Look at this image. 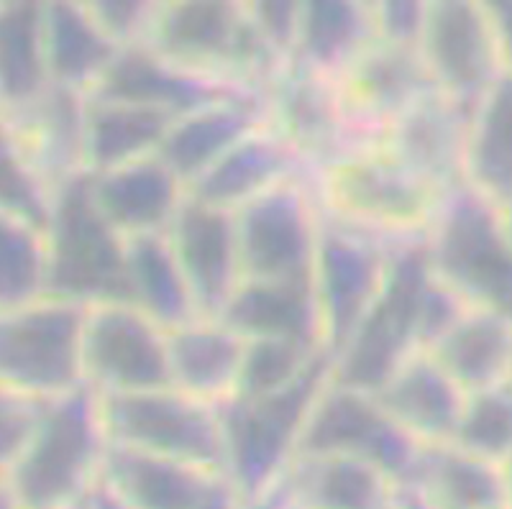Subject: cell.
<instances>
[{
    "label": "cell",
    "mask_w": 512,
    "mask_h": 509,
    "mask_svg": "<svg viewBox=\"0 0 512 509\" xmlns=\"http://www.w3.org/2000/svg\"><path fill=\"white\" fill-rule=\"evenodd\" d=\"M336 356L320 351L290 387L267 397H228L218 405L223 430V474L244 507L267 497L297 456L315 400L331 382Z\"/></svg>",
    "instance_id": "1"
},
{
    "label": "cell",
    "mask_w": 512,
    "mask_h": 509,
    "mask_svg": "<svg viewBox=\"0 0 512 509\" xmlns=\"http://www.w3.org/2000/svg\"><path fill=\"white\" fill-rule=\"evenodd\" d=\"M108 451L100 397L90 387L47 400L34 435L3 481L21 509L80 507Z\"/></svg>",
    "instance_id": "2"
},
{
    "label": "cell",
    "mask_w": 512,
    "mask_h": 509,
    "mask_svg": "<svg viewBox=\"0 0 512 509\" xmlns=\"http://www.w3.org/2000/svg\"><path fill=\"white\" fill-rule=\"evenodd\" d=\"M47 297L82 307L131 302L126 238L103 218L90 172L54 190L47 228Z\"/></svg>",
    "instance_id": "3"
},
{
    "label": "cell",
    "mask_w": 512,
    "mask_h": 509,
    "mask_svg": "<svg viewBox=\"0 0 512 509\" xmlns=\"http://www.w3.org/2000/svg\"><path fill=\"white\" fill-rule=\"evenodd\" d=\"M425 249L433 277L469 307L512 318V236L502 208L459 185L438 205Z\"/></svg>",
    "instance_id": "4"
},
{
    "label": "cell",
    "mask_w": 512,
    "mask_h": 509,
    "mask_svg": "<svg viewBox=\"0 0 512 509\" xmlns=\"http://www.w3.org/2000/svg\"><path fill=\"white\" fill-rule=\"evenodd\" d=\"M433 272L423 241L405 243L390 254L382 290L333 364V382L359 392H379L420 348L425 297Z\"/></svg>",
    "instance_id": "5"
},
{
    "label": "cell",
    "mask_w": 512,
    "mask_h": 509,
    "mask_svg": "<svg viewBox=\"0 0 512 509\" xmlns=\"http://www.w3.org/2000/svg\"><path fill=\"white\" fill-rule=\"evenodd\" d=\"M88 307L41 297L0 313V384L31 400H57L85 384Z\"/></svg>",
    "instance_id": "6"
},
{
    "label": "cell",
    "mask_w": 512,
    "mask_h": 509,
    "mask_svg": "<svg viewBox=\"0 0 512 509\" xmlns=\"http://www.w3.org/2000/svg\"><path fill=\"white\" fill-rule=\"evenodd\" d=\"M323 195L333 220L356 231L423 236L446 197L374 146L331 159L323 172Z\"/></svg>",
    "instance_id": "7"
},
{
    "label": "cell",
    "mask_w": 512,
    "mask_h": 509,
    "mask_svg": "<svg viewBox=\"0 0 512 509\" xmlns=\"http://www.w3.org/2000/svg\"><path fill=\"white\" fill-rule=\"evenodd\" d=\"M98 397L113 446L223 471V430L213 402L175 387Z\"/></svg>",
    "instance_id": "8"
},
{
    "label": "cell",
    "mask_w": 512,
    "mask_h": 509,
    "mask_svg": "<svg viewBox=\"0 0 512 509\" xmlns=\"http://www.w3.org/2000/svg\"><path fill=\"white\" fill-rule=\"evenodd\" d=\"M146 44L180 67L241 85L274 59L246 6L226 0L164 3Z\"/></svg>",
    "instance_id": "9"
},
{
    "label": "cell",
    "mask_w": 512,
    "mask_h": 509,
    "mask_svg": "<svg viewBox=\"0 0 512 509\" xmlns=\"http://www.w3.org/2000/svg\"><path fill=\"white\" fill-rule=\"evenodd\" d=\"M420 448L418 440L379 407L374 394L344 387L331 376L300 435L297 456L356 458L377 466L400 486Z\"/></svg>",
    "instance_id": "10"
},
{
    "label": "cell",
    "mask_w": 512,
    "mask_h": 509,
    "mask_svg": "<svg viewBox=\"0 0 512 509\" xmlns=\"http://www.w3.org/2000/svg\"><path fill=\"white\" fill-rule=\"evenodd\" d=\"M418 49L433 87L469 113L505 75L500 39L487 0L428 3Z\"/></svg>",
    "instance_id": "11"
},
{
    "label": "cell",
    "mask_w": 512,
    "mask_h": 509,
    "mask_svg": "<svg viewBox=\"0 0 512 509\" xmlns=\"http://www.w3.org/2000/svg\"><path fill=\"white\" fill-rule=\"evenodd\" d=\"M236 231L241 282H313L320 220L295 177L236 210Z\"/></svg>",
    "instance_id": "12"
},
{
    "label": "cell",
    "mask_w": 512,
    "mask_h": 509,
    "mask_svg": "<svg viewBox=\"0 0 512 509\" xmlns=\"http://www.w3.org/2000/svg\"><path fill=\"white\" fill-rule=\"evenodd\" d=\"M85 384L98 394H136L172 387L167 330L131 302L88 307Z\"/></svg>",
    "instance_id": "13"
},
{
    "label": "cell",
    "mask_w": 512,
    "mask_h": 509,
    "mask_svg": "<svg viewBox=\"0 0 512 509\" xmlns=\"http://www.w3.org/2000/svg\"><path fill=\"white\" fill-rule=\"evenodd\" d=\"M390 267V254L364 231L346 223H320L313 287L326 348L338 356L369 313Z\"/></svg>",
    "instance_id": "14"
},
{
    "label": "cell",
    "mask_w": 512,
    "mask_h": 509,
    "mask_svg": "<svg viewBox=\"0 0 512 509\" xmlns=\"http://www.w3.org/2000/svg\"><path fill=\"white\" fill-rule=\"evenodd\" d=\"M88 98L141 105L182 118L210 105L259 98V95L251 90V85L187 70L169 62L149 44H134L118 49L116 59L100 77L98 85L90 90Z\"/></svg>",
    "instance_id": "15"
},
{
    "label": "cell",
    "mask_w": 512,
    "mask_h": 509,
    "mask_svg": "<svg viewBox=\"0 0 512 509\" xmlns=\"http://www.w3.org/2000/svg\"><path fill=\"white\" fill-rule=\"evenodd\" d=\"M100 479L131 509H244L223 471L113 443L105 451Z\"/></svg>",
    "instance_id": "16"
},
{
    "label": "cell",
    "mask_w": 512,
    "mask_h": 509,
    "mask_svg": "<svg viewBox=\"0 0 512 509\" xmlns=\"http://www.w3.org/2000/svg\"><path fill=\"white\" fill-rule=\"evenodd\" d=\"M192 300L203 320H216L241 284L236 213L187 195L167 228Z\"/></svg>",
    "instance_id": "17"
},
{
    "label": "cell",
    "mask_w": 512,
    "mask_h": 509,
    "mask_svg": "<svg viewBox=\"0 0 512 509\" xmlns=\"http://www.w3.org/2000/svg\"><path fill=\"white\" fill-rule=\"evenodd\" d=\"M333 82L346 123L377 128L379 134L436 90L418 47L382 39H374Z\"/></svg>",
    "instance_id": "18"
},
{
    "label": "cell",
    "mask_w": 512,
    "mask_h": 509,
    "mask_svg": "<svg viewBox=\"0 0 512 509\" xmlns=\"http://www.w3.org/2000/svg\"><path fill=\"white\" fill-rule=\"evenodd\" d=\"M469 116V110L433 90L384 128L377 149L446 195L464 185Z\"/></svg>",
    "instance_id": "19"
},
{
    "label": "cell",
    "mask_w": 512,
    "mask_h": 509,
    "mask_svg": "<svg viewBox=\"0 0 512 509\" xmlns=\"http://www.w3.org/2000/svg\"><path fill=\"white\" fill-rule=\"evenodd\" d=\"M400 499L410 509H512L505 466L451 443L420 448Z\"/></svg>",
    "instance_id": "20"
},
{
    "label": "cell",
    "mask_w": 512,
    "mask_h": 509,
    "mask_svg": "<svg viewBox=\"0 0 512 509\" xmlns=\"http://www.w3.org/2000/svg\"><path fill=\"white\" fill-rule=\"evenodd\" d=\"M90 192L123 238L167 233L187 197L185 182L157 154L108 172H90Z\"/></svg>",
    "instance_id": "21"
},
{
    "label": "cell",
    "mask_w": 512,
    "mask_h": 509,
    "mask_svg": "<svg viewBox=\"0 0 512 509\" xmlns=\"http://www.w3.org/2000/svg\"><path fill=\"white\" fill-rule=\"evenodd\" d=\"M244 341L274 338L323 351V318L313 282H262L244 279L218 315Z\"/></svg>",
    "instance_id": "22"
},
{
    "label": "cell",
    "mask_w": 512,
    "mask_h": 509,
    "mask_svg": "<svg viewBox=\"0 0 512 509\" xmlns=\"http://www.w3.org/2000/svg\"><path fill=\"white\" fill-rule=\"evenodd\" d=\"M374 400L420 446H443L454 440L466 392L431 359V353L418 351L374 392Z\"/></svg>",
    "instance_id": "23"
},
{
    "label": "cell",
    "mask_w": 512,
    "mask_h": 509,
    "mask_svg": "<svg viewBox=\"0 0 512 509\" xmlns=\"http://www.w3.org/2000/svg\"><path fill=\"white\" fill-rule=\"evenodd\" d=\"M8 116V113H6ZM26 154L52 192L85 169L88 95L52 85L34 105L13 113Z\"/></svg>",
    "instance_id": "24"
},
{
    "label": "cell",
    "mask_w": 512,
    "mask_h": 509,
    "mask_svg": "<svg viewBox=\"0 0 512 509\" xmlns=\"http://www.w3.org/2000/svg\"><path fill=\"white\" fill-rule=\"evenodd\" d=\"M295 509H395L400 486L356 458L297 456L274 486Z\"/></svg>",
    "instance_id": "25"
},
{
    "label": "cell",
    "mask_w": 512,
    "mask_h": 509,
    "mask_svg": "<svg viewBox=\"0 0 512 509\" xmlns=\"http://www.w3.org/2000/svg\"><path fill=\"white\" fill-rule=\"evenodd\" d=\"M267 126L259 98L210 105L172 123L157 157L190 187L246 136Z\"/></svg>",
    "instance_id": "26"
},
{
    "label": "cell",
    "mask_w": 512,
    "mask_h": 509,
    "mask_svg": "<svg viewBox=\"0 0 512 509\" xmlns=\"http://www.w3.org/2000/svg\"><path fill=\"white\" fill-rule=\"evenodd\" d=\"M297 159V151L277 131L264 126L233 146L200 180L192 182L187 195L236 213L254 197L290 180Z\"/></svg>",
    "instance_id": "27"
},
{
    "label": "cell",
    "mask_w": 512,
    "mask_h": 509,
    "mask_svg": "<svg viewBox=\"0 0 512 509\" xmlns=\"http://www.w3.org/2000/svg\"><path fill=\"white\" fill-rule=\"evenodd\" d=\"M428 353L466 394L500 387L512 382V318L466 307Z\"/></svg>",
    "instance_id": "28"
},
{
    "label": "cell",
    "mask_w": 512,
    "mask_h": 509,
    "mask_svg": "<svg viewBox=\"0 0 512 509\" xmlns=\"http://www.w3.org/2000/svg\"><path fill=\"white\" fill-rule=\"evenodd\" d=\"M172 387L221 405L236 387L246 341L218 320H192L167 330Z\"/></svg>",
    "instance_id": "29"
},
{
    "label": "cell",
    "mask_w": 512,
    "mask_h": 509,
    "mask_svg": "<svg viewBox=\"0 0 512 509\" xmlns=\"http://www.w3.org/2000/svg\"><path fill=\"white\" fill-rule=\"evenodd\" d=\"M377 39L374 6L351 0H308L295 41L297 72L336 80Z\"/></svg>",
    "instance_id": "30"
},
{
    "label": "cell",
    "mask_w": 512,
    "mask_h": 509,
    "mask_svg": "<svg viewBox=\"0 0 512 509\" xmlns=\"http://www.w3.org/2000/svg\"><path fill=\"white\" fill-rule=\"evenodd\" d=\"M44 49L52 85L88 95L121 47L95 24L88 3L49 0L44 3Z\"/></svg>",
    "instance_id": "31"
},
{
    "label": "cell",
    "mask_w": 512,
    "mask_h": 509,
    "mask_svg": "<svg viewBox=\"0 0 512 509\" xmlns=\"http://www.w3.org/2000/svg\"><path fill=\"white\" fill-rule=\"evenodd\" d=\"M464 185L505 208L512 200V75L505 72L474 105L466 131Z\"/></svg>",
    "instance_id": "32"
},
{
    "label": "cell",
    "mask_w": 512,
    "mask_h": 509,
    "mask_svg": "<svg viewBox=\"0 0 512 509\" xmlns=\"http://www.w3.org/2000/svg\"><path fill=\"white\" fill-rule=\"evenodd\" d=\"M49 87L44 3L0 0V110L21 113Z\"/></svg>",
    "instance_id": "33"
},
{
    "label": "cell",
    "mask_w": 512,
    "mask_h": 509,
    "mask_svg": "<svg viewBox=\"0 0 512 509\" xmlns=\"http://www.w3.org/2000/svg\"><path fill=\"white\" fill-rule=\"evenodd\" d=\"M175 121L162 110L88 98L85 169L98 174L154 157Z\"/></svg>",
    "instance_id": "34"
},
{
    "label": "cell",
    "mask_w": 512,
    "mask_h": 509,
    "mask_svg": "<svg viewBox=\"0 0 512 509\" xmlns=\"http://www.w3.org/2000/svg\"><path fill=\"white\" fill-rule=\"evenodd\" d=\"M126 264L131 305L139 307L154 323L172 330L200 320L167 233L126 238Z\"/></svg>",
    "instance_id": "35"
},
{
    "label": "cell",
    "mask_w": 512,
    "mask_h": 509,
    "mask_svg": "<svg viewBox=\"0 0 512 509\" xmlns=\"http://www.w3.org/2000/svg\"><path fill=\"white\" fill-rule=\"evenodd\" d=\"M272 116L277 134L297 151V157L323 154L326 164L336 157L333 149L349 126L336 82L308 72H295L277 87Z\"/></svg>",
    "instance_id": "36"
},
{
    "label": "cell",
    "mask_w": 512,
    "mask_h": 509,
    "mask_svg": "<svg viewBox=\"0 0 512 509\" xmlns=\"http://www.w3.org/2000/svg\"><path fill=\"white\" fill-rule=\"evenodd\" d=\"M47 297L44 228L0 213V313Z\"/></svg>",
    "instance_id": "37"
},
{
    "label": "cell",
    "mask_w": 512,
    "mask_h": 509,
    "mask_svg": "<svg viewBox=\"0 0 512 509\" xmlns=\"http://www.w3.org/2000/svg\"><path fill=\"white\" fill-rule=\"evenodd\" d=\"M52 187L36 172L11 118L0 110V213L47 228Z\"/></svg>",
    "instance_id": "38"
},
{
    "label": "cell",
    "mask_w": 512,
    "mask_h": 509,
    "mask_svg": "<svg viewBox=\"0 0 512 509\" xmlns=\"http://www.w3.org/2000/svg\"><path fill=\"white\" fill-rule=\"evenodd\" d=\"M451 446L505 466L512 458V382L466 394Z\"/></svg>",
    "instance_id": "39"
},
{
    "label": "cell",
    "mask_w": 512,
    "mask_h": 509,
    "mask_svg": "<svg viewBox=\"0 0 512 509\" xmlns=\"http://www.w3.org/2000/svg\"><path fill=\"white\" fill-rule=\"evenodd\" d=\"M318 353L320 351H310V348L290 341H274V338L246 341L231 397L251 400V397H267V394L290 387L297 376L313 364Z\"/></svg>",
    "instance_id": "40"
},
{
    "label": "cell",
    "mask_w": 512,
    "mask_h": 509,
    "mask_svg": "<svg viewBox=\"0 0 512 509\" xmlns=\"http://www.w3.org/2000/svg\"><path fill=\"white\" fill-rule=\"evenodd\" d=\"M90 16L103 29V34L118 44V47H134L146 44L152 34L154 18H157L159 3L146 0H95L88 3Z\"/></svg>",
    "instance_id": "41"
},
{
    "label": "cell",
    "mask_w": 512,
    "mask_h": 509,
    "mask_svg": "<svg viewBox=\"0 0 512 509\" xmlns=\"http://www.w3.org/2000/svg\"><path fill=\"white\" fill-rule=\"evenodd\" d=\"M44 402L0 384V479L21 458L26 443L34 435Z\"/></svg>",
    "instance_id": "42"
},
{
    "label": "cell",
    "mask_w": 512,
    "mask_h": 509,
    "mask_svg": "<svg viewBox=\"0 0 512 509\" xmlns=\"http://www.w3.org/2000/svg\"><path fill=\"white\" fill-rule=\"evenodd\" d=\"M246 11H249L256 34L262 36L272 54H292L297 31H300L303 3H297V0H259V3H249Z\"/></svg>",
    "instance_id": "43"
},
{
    "label": "cell",
    "mask_w": 512,
    "mask_h": 509,
    "mask_svg": "<svg viewBox=\"0 0 512 509\" xmlns=\"http://www.w3.org/2000/svg\"><path fill=\"white\" fill-rule=\"evenodd\" d=\"M428 3L420 0H387L374 6L377 39L397 47H418L425 29Z\"/></svg>",
    "instance_id": "44"
},
{
    "label": "cell",
    "mask_w": 512,
    "mask_h": 509,
    "mask_svg": "<svg viewBox=\"0 0 512 509\" xmlns=\"http://www.w3.org/2000/svg\"><path fill=\"white\" fill-rule=\"evenodd\" d=\"M492 21H495L497 39H500L505 72L512 75V0H487Z\"/></svg>",
    "instance_id": "45"
},
{
    "label": "cell",
    "mask_w": 512,
    "mask_h": 509,
    "mask_svg": "<svg viewBox=\"0 0 512 509\" xmlns=\"http://www.w3.org/2000/svg\"><path fill=\"white\" fill-rule=\"evenodd\" d=\"M82 509H131L116 492H113L111 486L105 484L103 479L90 489L88 499L82 502Z\"/></svg>",
    "instance_id": "46"
},
{
    "label": "cell",
    "mask_w": 512,
    "mask_h": 509,
    "mask_svg": "<svg viewBox=\"0 0 512 509\" xmlns=\"http://www.w3.org/2000/svg\"><path fill=\"white\" fill-rule=\"evenodd\" d=\"M244 509H295V507H290V504L280 497V492H277V489H272L267 497H262L259 502L249 504V507H244Z\"/></svg>",
    "instance_id": "47"
},
{
    "label": "cell",
    "mask_w": 512,
    "mask_h": 509,
    "mask_svg": "<svg viewBox=\"0 0 512 509\" xmlns=\"http://www.w3.org/2000/svg\"><path fill=\"white\" fill-rule=\"evenodd\" d=\"M0 509H21L16 497L11 494V489L6 486V481H0Z\"/></svg>",
    "instance_id": "48"
},
{
    "label": "cell",
    "mask_w": 512,
    "mask_h": 509,
    "mask_svg": "<svg viewBox=\"0 0 512 509\" xmlns=\"http://www.w3.org/2000/svg\"><path fill=\"white\" fill-rule=\"evenodd\" d=\"M502 215H505L507 231H510V236H512V200H510V203H507V205H505V208H502Z\"/></svg>",
    "instance_id": "49"
},
{
    "label": "cell",
    "mask_w": 512,
    "mask_h": 509,
    "mask_svg": "<svg viewBox=\"0 0 512 509\" xmlns=\"http://www.w3.org/2000/svg\"><path fill=\"white\" fill-rule=\"evenodd\" d=\"M505 476H507V486H510V497H512V458L505 463Z\"/></svg>",
    "instance_id": "50"
},
{
    "label": "cell",
    "mask_w": 512,
    "mask_h": 509,
    "mask_svg": "<svg viewBox=\"0 0 512 509\" xmlns=\"http://www.w3.org/2000/svg\"><path fill=\"white\" fill-rule=\"evenodd\" d=\"M395 509H410V507L405 502H402V499H397V507Z\"/></svg>",
    "instance_id": "51"
},
{
    "label": "cell",
    "mask_w": 512,
    "mask_h": 509,
    "mask_svg": "<svg viewBox=\"0 0 512 509\" xmlns=\"http://www.w3.org/2000/svg\"><path fill=\"white\" fill-rule=\"evenodd\" d=\"M54 509H82V504L80 507H54Z\"/></svg>",
    "instance_id": "52"
},
{
    "label": "cell",
    "mask_w": 512,
    "mask_h": 509,
    "mask_svg": "<svg viewBox=\"0 0 512 509\" xmlns=\"http://www.w3.org/2000/svg\"><path fill=\"white\" fill-rule=\"evenodd\" d=\"M0 481H3V479H0Z\"/></svg>",
    "instance_id": "53"
}]
</instances>
